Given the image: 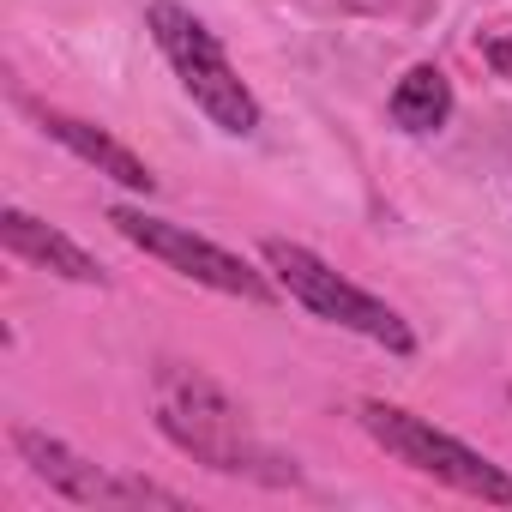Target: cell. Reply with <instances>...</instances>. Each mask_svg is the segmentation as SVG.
Returning a JSON list of instances; mask_svg holds the SVG:
<instances>
[{
    "mask_svg": "<svg viewBox=\"0 0 512 512\" xmlns=\"http://www.w3.org/2000/svg\"><path fill=\"white\" fill-rule=\"evenodd\" d=\"M0 241H7L19 260L43 266V272H61V278H73V284H103V266L91 260V253H85L73 235H61L55 223L31 217L25 205H7V211H0Z\"/></svg>",
    "mask_w": 512,
    "mask_h": 512,
    "instance_id": "obj_7",
    "label": "cell"
},
{
    "mask_svg": "<svg viewBox=\"0 0 512 512\" xmlns=\"http://www.w3.org/2000/svg\"><path fill=\"white\" fill-rule=\"evenodd\" d=\"M260 253H266L272 278H278L308 314H320V320H332V326H344V332H356V338H368V344H380V350H392V356H410V350H416V332L404 326V314L386 308L380 296H368L362 284H350L344 272H332L314 247L284 241V235H266Z\"/></svg>",
    "mask_w": 512,
    "mask_h": 512,
    "instance_id": "obj_3",
    "label": "cell"
},
{
    "mask_svg": "<svg viewBox=\"0 0 512 512\" xmlns=\"http://www.w3.org/2000/svg\"><path fill=\"white\" fill-rule=\"evenodd\" d=\"M37 121H43V133L49 139H61L79 163H91L97 175H109V181H121V187H133V193H151L157 187V175L145 169V157H133L121 139H109L103 127H91V121H79V115H67V109H37Z\"/></svg>",
    "mask_w": 512,
    "mask_h": 512,
    "instance_id": "obj_8",
    "label": "cell"
},
{
    "mask_svg": "<svg viewBox=\"0 0 512 512\" xmlns=\"http://www.w3.org/2000/svg\"><path fill=\"white\" fill-rule=\"evenodd\" d=\"M356 422H362L368 440L386 446L398 464H410V470H422V476H434V482H446V488H458V494H470V500H482V506H512V476H506L494 458H482L476 446H464L458 434L434 428L428 416H410V410H398V404L368 398V404H356Z\"/></svg>",
    "mask_w": 512,
    "mask_h": 512,
    "instance_id": "obj_4",
    "label": "cell"
},
{
    "mask_svg": "<svg viewBox=\"0 0 512 512\" xmlns=\"http://www.w3.org/2000/svg\"><path fill=\"white\" fill-rule=\"evenodd\" d=\"M386 115H392V127H398V133H440V127L452 121V79H446L434 61L410 67V73L392 85Z\"/></svg>",
    "mask_w": 512,
    "mask_h": 512,
    "instance_id": "obj_9",
    "label": "cell"
},
{
    "mask_svg": "<svg viewBox=\"0 0 512 512\" xmlns=\"http://www.w3.org/2000/svg\"><path fill=\"white\" fill-rule=\"evenodd\" d=\"M157 428L205 470L217 476H247V482H266V488H296L302 470L296 458L272 452L260 434L247 428V416L235 410V398L187 362H163L157 368Z\"/></svg>",
    "mask_w": 512,
    "mask_h": 512,
    "instance_id": "obj_1",
    "label": "cell"
},
{
    "mask_svg": "<svg viewBox=\"0 0 512 512\" xmlns=\"http://www.w3.org/2000/svg\"><path fill=\"white\" fill-rule=\"evenodd\" d=\"M13 446L19 458L31 464L37 482H49L61 500L73 506H187L175 488L163 482H145V476H127V470H109L85 452H73L67 440L43 434V428H13Z\"/></svg>",
    "mask_w": 512,
    "mask_h": 512,
    "instance_id": "obj_6",
    "label": "cell"
},
{
    "mask_svg": "<svg viewBox=\"0 0 512 512\" xmlns=\"http://www.w3.org/2000/svg\"><path fill=\"white\" fill-rule=\"evenodd\" d=\"M482 55H488L494 67H500V79H512V43H506V37H494V43H488Z\"/></svg>",
    "mask_w": 512,
    "mask_h": 512,
    "instance_id": "obj_10",
    "label": "cell"
},
{
    "mask_svg": "<svg viewBox=\"0 0 512 512\" xmlns=\"http://www.w3.org/2000/svg\"><path fill=\"white\" fill-rule=\"evenodd\" d=\"M109 223H115L133 247H145L151 260H163L169 272H181V278H193V284H205V290H217V296H235V302H253V308L272 302L266 272H253L241 253H229V247H217V241L193 235L187 223L151 217V211H139V205H115V211H109Z\"/></svg>",
    "mask_w": 512,
    "mask_h": 512,
    "instance_id": "obj_5",
    "label": "cell"
},
{
    "mask_svg": "<svg viewBox=\"0 0 512 512\" xmlns=\"http://www.w3.org/2000/svg\"><path fill=\"white\" fill-rule=\"evenodd\" d=\"M145 31L157 37V49L169 55L181 91L211 115V127L247 139V133H260V97L247 91V79L229 67L217 31L205 19H193L187 7H175V0H151L145 7Z\"/></svg>",
    "mask_w": 512,
    "mask_h": 512,
    "instance_id": "obj_2",
    "label": "cell"
}]
</instances>
